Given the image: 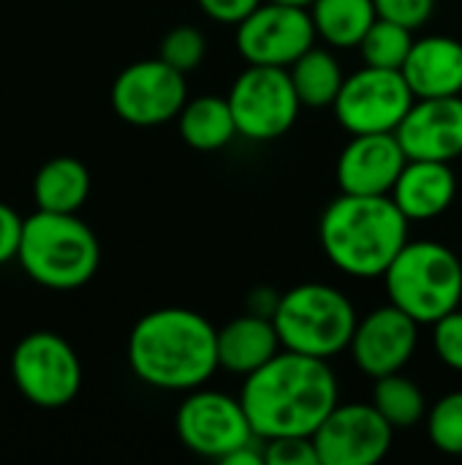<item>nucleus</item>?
<instances>
[{
    "mask_svg": "<svg viewBox=\"0 0 462 465\" xmlns=\"http://www.w3.org/2000/svg\"><path fill=\"white\" fill-rule=\"evenodd\" d=\"M387 297L419 324H436L462 302L460 256L436 240H408L384 272Z\"/></svg>",
    "mask_w": 462,
    "mask_h": 465,
    "instance_id": "nucleus-5",
    "label": "nucleus"
},
{
    "mask_svg": "<svg viewBox=\"0 0 462 465\" xmlns=\"http://www.w3.org/2000/svg\"><path fill=\"white\" fill-rule=\"evenodd\" d=\"M278 305H280V294L275 289H270V286H259L248 297V313H256V316L272 319L275 311H278Z\"/></svg>",
    "mask_w": 462,
    "mask_h": 465,
    "instance_id": "nucleus-33",
    "label": "nucleus"
},
{
    "mask_svg": "<svg viewBox=\"0 0 462 465\" xmlns=\"http://www.w3.org/2000/svg\"><path fill=\"white\" fill-rule=\"evenodd\" d=\"M428 439L436 450L462 458V390L444 395L428 411Z\"/></svg>",
    "mask_w": 462,
    "mask_h": 465,
    "instance_id": "nucleus-26",
    "label": "nucleus"
},
{
    "mask_svg": "<svg viewBox=\"0 0 462 465\" xmlns=\"http://www.w3.org/2000/svg\"><path fill=\"white\" fill-rule=\"evenodd\" d=\"M417 95L403 71L365 65L346 76L332 109L338 123L351 134H395Z\"/></svg>",
    "mask_w": 462,
    "mask_h": 465,
    "instance_id": "nucleus-9",
    "label": "nucleus"
},
{
    "mask_svg": "<svg viewBox=\"0 0 462 465\" xmlns=\"http://www.w3.org/2000/svg\"><path fill=\"white\" fill-rule=\"evenodd\" d=\"M272 3H289V5H302V8H310L313 0H272Z\"/></svg>",
    "mask_w": 462,
    "mask_h": 465,
    "instance_id": "nucleus-34",
    "label": "nucleus"
},
{
    "mask_svg": "<svg viewBox=\"0 0 462 465\" xmlns=\"http://www.w3.org/2000/svg\"><path fill=\"white\" fill-rule=\"evenodd\" d=\"M11 379L27 403L63 409L82 390V362L63 335L35 330L14 346Z\"/></svg>",
    "mask_w": 462,
    "mask_h": 465,
    "instance_id": "nucleus-7",
    "label": "nucleus"
},
{
    "mask_svg": "<svg viewBox=\"0 0 462 465\" xmlns=\"http://www.w3.org/2000/svg\"><path fill=\"white\" fill-rule=\"evenodd\" d=\"M310 16L321 41L335 49H351L362 44L378 11L373 0H313Z\"/></svg>",
    "mask_w": 462,
    "mask_h": 465,
    "instance_id": "nucleus-22",
    "label": "nucleus"
},
{
    "mask_svg": "<svg viewBox=\"0 0 462 465\" xmlns=\"http://www.w3.org/2000/svg\"><path fill=\"white\" fill-rule=\"evenodd\" d=\"M128 365L147 387L166 392L199 390L221 368L218 330L191 308L150 311L128 335Z\"/></svg>",
    "mask_w": 462,
    "mask_h": 465,
    "instance_id": "nucleus-2",
    "label": "nucleus"
},
{
    "mask_svg": "<svg viewBox=\"0 0 462 465\" xmlns=\"http://www.w3.org/2000/svg\"><path fill=\"white\" fill-rule=\"evenodd\" d=\"M408 218L392 196L340 193L319 223L324 256L351 278H384L408 242Z\"/></svg>",
    "mask_w": 462,
    "mask_h": 465,
    "instance_id": "nucleus-3",
    "label": "nucleus"
},
{
    "mask_svg": "<svg viewBox=\"0 0 462 465\" xmlns=\"http://www.w3.org/2000/svg\"><path fill=\"white\" fill-rule=\"evenodd\" d=\"M207 54V41L202 35L199 27L193 25H180L174 30H169L161 41V60H166L172 68L182 71V74H191L193 68L202 65Z\"/></svg>",
    "mask_w": 462,
    "mask_h": 465,
    "instance_id": "nucleus-27",
    "label": "nucleus"
},
{
    "mask_svg": "<svg viewBox=\"0 0 462 465\" xmlns=\"http://www.w3.org/2000/svg\"><path fill=\"white\" fill-rule=\"evenodd\" d=\"M395 134L408 161L452 163L462 155V95L417 98Z\"/></svg>",
    "mask_w": 462,
    "mask_h": 465,
    "instance_id": "nucleus-16",
    "label": "nucleus"
},
{
    "mask_svg": "<svg viewBox=\"0 0 462 465\" xmlns=\"http://www.w3.org/2000/svg\"><path fill=\"white\" fill-rule=\"evenodd\" d=\"M403 76L417 98L462 95V41L452 35L417 38Z\"/></svg>",
    "mask_w": 462,
    "mask_h": 465,
    "instance_id": "nucleus-17",
    "label": "nucleus"
},
{
    "mask_svg": "<svg viewBox=\"0 0 462 465\" xmlns=\"http://www.w3.org/2000/svg\"><path fill=\"white\" fill-rule=\"evenodd\" d=\"M226 98L240 136L251 142L280 139L291 131L302 109L289 68L275 65H248Z\"/></svg>",
    "mask_w": 462,
    "mask_h": 465,
    "instance_id": "nucleus-8",
    "label": "nucleus"
},
{
    "mask_svg": "<svg viewBox=\"0 0 462 465\" xmlns=\"http://www.w3.org/2000/svg\"><path fill=\"white\" fill-rule=\"evenodd\" d=\"M414 41H417L414 30H408V27H403V25H398L392 19L378 16L373 22V27L365 33V38L359 44V52H362L365 65L403 71Z\"/></svg>",
    "mask_w": 462,
    "mask_h": 465,
    "instance_id": "nucleus-25",
    "label": "nucleus"
},
{
    "mask_svg": "<svg viewBox=\"0 0 462 465\" xmlns=\"http://www.w3.org/2000/svg\"><path fill=\"white\" fill-rule=\"evenodd\" d=\"M310 8L264 0L237 25V52L248 65L289 68L316 41Z\"/></svg>",
    "mask_w": 462,
    "mask_h": 465,
    "instance_id": "nucleus-12",
    "label": "nucleus"
},
{
    "mask_svg": "<svg viewBox=\"0 0 462 465\" xmlns=\"http://www.w3.org/2000/svg\"><path fill=\"white\" fill-rule=\"evenodd\" d=\"M373 406L395 430H408L428 417L425 392L417 387V381H411L403 373H389L376 379Z\"/></svg>",
    "mask_w": 462,
    "mask_h": 465,
    "instance_id": "nucleus-24",
    "label": "nucleus"
},
{
    "mask_svg": "<svg viewBox=\"0 0 462 465\" xmlns=\"http://www.w3.org/2000/svg\"><path fill=\"white\" fill-rule=\"evenodd\" d=\"M264 0H199L202 11L221 25H240L248 14H253Z\"/></svg>",
    "mask_w": 462,
    "mask_h": 465,
    "instance_id": "nucleus-32",
    "label": "nucleus"
},
{
    "mask_svg": "<svg viewBox=\"0 0 462 465\" xmlns=\"http://www.w3.org/2000/svg\"><path fill=\"white\" fill-rule=\"evenodd\" d=\"M22 226H25V218L5 202H0V264H8L11 259H16L19 242H22Z\"/></svg>",
    "mask_w": 462,
    "mask_h": 465,
    "instance_id": "nucleus-31",
    "label": "nucleus"
},
{
    "mask_svg": "<svg viewBox=\"0 0 462 465\" xmlns=\"http://www.w3.org/2000/svg\"><path fill=\"white\" fill-rule=\"evenodd\" d=\"M185 104V74L172 68L161 57L131 63L117 74L112 84V109L128 125H163L169 120H177Z\"/></svg>",
    "mask_w": 462,
    "mask_h": 465,
    "instance_id": "nucleus-10",
    "label": "nucleus"
},
{
    "mask_svg": "<svg viewBox=\"0 0 462 465\" xmlns=\"http://www.w3.org/2000/svg\"><path fill=\"white\" fill-rule=\"evenodd\" d=\"M16 262L38 286L71 292L95 275L101 245L95 232L76 213L35 210L25 218Z\"/></svg>",
    "mask_w": 462,
    "mask_h": 465,
    "instance_id": "nucleus-4",
    "label": "nucleus"
},
{
    "mask_svg": "<svg viewBox=\"0 0 462 465\" xmlns=\"http://www.w3.org/2000/svg\"><path fill=\"white\" fill-rule=\"evenodd\" d=\"M381 19H392L408 30H419L430 22L436 0H373Z\"/></svg>",
    "mask_w": 462,
    "mask_h": 465,
    "instance_id": "nucleus-30",
    "label": "nucleus"
},
{
    "mask_svg": "<svg viewBox=\"0 0 462 465\" xmlns=\"http://www.w3.org/2000/svg\"><path fill=\"white\" fill-rule=\"evenodd\" d=\"M389 196L408 221H433L452 207L457 177L447 161H408Z\"/></svg>",
    "mask_w": 462,
    "mask_h": 465,
    "instance_id": "nucleus-18",
    "label": "nucleus"
},
{
    "mask_svg": "<svg viewBox=\"0 0 462 465\" xmlns=\"http://www.w3.org/2000/svg\"><path fill=\"white\" fill-rule=\"evenodd\" d=\"M267 463L270 465H321L313 436H280L267 439Z\"/></svg>",
    "mask_w": 462,
    "mask_h": 465,
    "instance_id": "nucleus-29",
    "label": "nucleus"
},
{
    "mask_svg": "<svg viewBox=\"0 0 462 465\" xmlns=\"http://www.w3.org/2000/svg\"><path fill=\"white\" fill-rule=\"evenodd\" d=\"M33 196L38 210L79 213L90 196V172L79 158L57 155L35 172Z\"/></svg>",
    "mask_w": 462,
    "mask_h": 465,
    "instance_id": "nucleus-20",
    "label": "nucleus"
},
{
    "mask_svg": "<svg viewBox=\"0 0 462 465\" xmlns=\"http://www.w3.org/2000/svg\"><path fill=\"white\" fill-rule=\"evenodd\" d=\"M408 155L398 134H357L343 147L335 177L340 193L357 196H389Z\"/></svg>",
    "mask_w": 462,
    "mask_h": 465,
    "instance_id": "nucleus-15",
    "label": "nucleus"
},
{
    "mask_svg": "<svg viewBox=\"0 0 462 465\" xmlns=\"http://www.w3.org/2000/svg\"><path fill=\"white\" fill-rule=\"evenodd\" d=\"M321 465H376L395 441V428L373 403H338L313 433Z\"/></svg>",
    "mask_w": 462,
    "mask_h": 465,
    "instance_id": "nucleus-13",
    "label": "nucleus"
},
{
    "mask_svg": "<svg viewBox=\"0 0 462 465\" xmlns=\"http://www.w3.org/2000/svg\"><path fill=\"white\" fill-rule=\"evenodd\" d=\"M272 322L283 349L332 360L351 346L359 316L340 289L329 283H300L280 294Z\"/></svg>",
    "mask_w": 462,
    "mask_h": 465,
    "instance_id": "nucleus-6",
    "label": "nucleus"
},
{
    "mask_svg": "<svg viewBox=\"0 0 462 465\" xmlns=\"http://www.w3.org/2000/svg\"><path fill=\"white\" fill-rule=\"evenodd\" d=\"M289 74L302 106H313V109L332 106L346 82L338 57L321 46H310L302 57H297L289 65Z\"/></svg>",
    "mask_w": 462,
    "mask_h": 465,
    "instance_id": "nucleus-23",
    "label": "nucleus"
},
{
    "mask_svg": "<svg viewBox=\"0 0 462 465\" xmlns=\"http://www.w3.org/2000/svg\"><path fill=\"white\" fill-rule=\"evenodd\" d=\"M417 343L419 322L389 302L359 319L349 351L365 376L381 379L389 373H400L411 362Z\"/></svg>",
    "mask_w": 462,
    "mask_h": 465,
    "instance_id": "nucleus-14",
    "label": "nucleus"
},
{
    "mask_svg": "<svg viewBox=\"0 0 462 465\" xmlns=\"http://www.w3.org/2000/svg\"><path fill=\"white\" fill-rule=\"evenodd\" d=\"M174 428L180 441L193 455L215 460H223L256 436L240 398L204 387L191 390L180 403Z\"/></svg>",
    "mask_w": 462,
    "mask_h": 465,
    "instance_id": "nucleus-11",
    "label": "nucleus"
},
{
    "mask_svg": "<svg viewBox=\"0 0 462 465\" xmlns=\"http://www.w3.org/2000/svg\"><path fill=\"white\" fill-rule=\"evenodd\" d=\"M240 401L256 436H313L340 403L329 360L280 349L267 365L245 376Z\"/></svg>",
    "mask_w": 462,
    "mask_h": 465,
    "instance_id": "nucleus-1",
    "label": "nucleus"
},
{
    "mask_svg": "<svg viewBox=\"0 0 462 465\" xmlns=\"http://www.w3.org/2000/svg\"><path fill=\"white\" fill-rule=\"evenodd\" d=\"M283 349L275 322L256 313H242L218 330V362L234 376H251Z\"/></svg>",
    "mask_w": 462,
    "mask_h": 465,
    "instance_id": "nucleus-19",
    "label": "nucleus"
},
{
    "mask_svg": "<svg viewBox=\"0 0 462 465\" xmlns=\"http://www.w3.org/2000/svg\"><path fill=\"white\" fill-rule=\"evenodd\" d=\"M177 123H180V136L185 139V144L199 153L223 150L240 134L231 106H229V98H221V95L191 98L182 106Z\"/></svg>",
    "mask_w": 462,
    "mask_h": 465,
    "instance_id": "nucleus-21",
    "label": "nucleus"
},
{
    "mask_svg": "<svg viewBox=\"0 0 462 465\" xmlns=\"http://www.w3.org/2000/svg\"><path fill=\"white\" fill-rule=\"evenodd\" d=\"M433 349L438 360L462 373V311H452L433 324Z\"/></svg>",
    "mask_w": 462,
    "mask_h": 465,
    "instance_id": "nucleus-28",
    "label": "nucleus"
}]
</instances>
